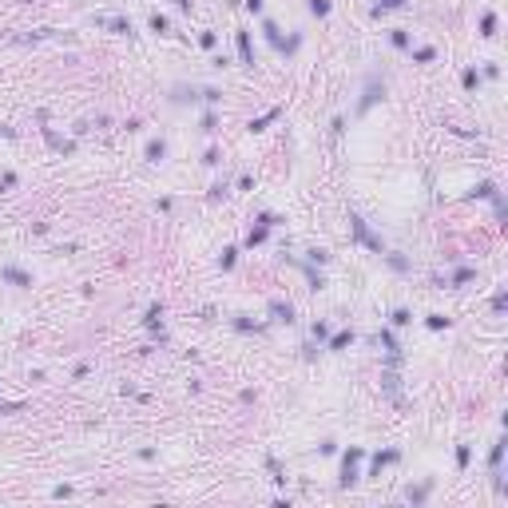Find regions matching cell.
<instances>
[{"mask_svg": "<svg viewBox=\"0 0 508 508\" xmlns=\"http://www.w3.org/2000/svg\"><path fill=\"white\" fill-rule=\"evenodd\" d=\"M362 457H366L362 449H349V453L342 457V488H349V485H357V468H353V465H357V461H362Z\"/></svg>", "mask_w": 508, "mask_h": 508, "instance_id": "cell-1", "label": "cell"}, {"mask_svg": "<svg viewBox=\"0 0 508 508\" xmlns=\"http://www.w3.org/2000/svg\"><path fill=\"white\" fill-rule=\"evenodd\" d=\"M381 96H385V83H377V80H373V83L366 87V96H362V103H357V111H369V107H373V103H377Z\"/></svg>", "mask_w": 508, "mask_h": 508, "instance_id": "cell-2", "label": "cell"}, {"mask_svg": "<svg viewBox=\"0 0 508 508\" xmlns=\"http://www.w3.org/2000/svg\"><path fill=\"white\" fill-rule=\"evenodd\" d=\"M0 278L12 282V286H32V278H28L24 270H16V266H4V270H0Z\"/></svg>", "mask_w": 508, "mask_h": 508, "instance_id": "cell-3", "label": "cell"}, {"mask_svg": "<svg viewBox=\"0 0 508 508\" xmlns=\"http://www.w3.org/2000/svg\"><path fill=\"white\" fill-rule=\"evenodd\" d=\"M238 56H243V64L254 68V56H250V32H238Z\"/></svg>", "mask_w": 508, "mask_h": 508, "instance_id": "cell-4", "label": "cell"}, {"mask_svg": "<svg viewBox=\"0 0 508 508\" xmlns=\"http://www.w3.org/2000/svg\"><path fill=\"white\" fill-rule=\"evenodd\" d=\"M270 314H274V322H294V306L290 302H270Z\"/></svg>", "mask_w": 508, "mask_h": 508, "instance_id": "cell-5", "label": "cell"}, {"mask_svg": "<svg viewBox=\"0 0 508 508\" xmlns=\"http://www.w3.org/2000/svg\"><path fill=\"white\" fill-rule=\"evenodd\" d=\"M163 155H167V143H163V139H151V143H147V159H151V163H159Z\"/></svg>", "mask_w": 508, "mask_h": 508, "instance_id": "cell-6", "label": "cell"}, {"mask_svg": "<svg viewBox=\"0 0 508 508\" xmlns=\"http://www.w3.org/2000/svg\"><path fill=\"white\" fill-rule=\"evenodd\" d=\"M111 32H119V36H131V20H123V16H115V20H103Z\"/></svg>", "mask_w": 508, "mask_h": 508, "instance_id": "cell-7", "label": "cell"}, {"mask_svg": "<svg viewBox=\"0 0 508 508\" xmlns=\"http://www.w3.org/2000/svg\"><path fill=\"white\" fill-rule=\"evenodd\" d=\"M353 342V330H342V334H334L330 342H325V349H342V345H349Z\"/></svg>", "mask_w": 508, "mask_h": 508, "instance_id": "cell-8", "label": "cell"}, {"mask_svg": "<svg viewBox=\"0 0 508 508\" xmlns=\"http://www.w3.org/2000/svg\"><path fill=\"white\" fill-rule=\"evenodd\" d=\"M393 461H397V453H393V449H389V453H377V457H373V476L381 472V465H393Z\"/></svg>", "mask_w": 508, "mask_h": 508, "instance_id": "cell-9", "label": "cell"}, {"mask_svg": "<svg viewBox=\"0 0 508 508\" xmlns=\"http://www.w3.org/2000/svg\"><path fill=\"white\" fill-rule=\"evenodd\" d=\"M262 32H266V40H270L274 48L282 44V36H278V24H274V20H266V24H262Z\"/></svg>", "mask_w": 508, "mask_h": 508, "instance_id": "cell-10", "label": "cell"}, {"mask_svg": "<svg viewBox=\"0 0 508 508\" xmlns=\"http://www.w3.org/2000/svg\"><path fill=\"white\" fill-rule=\"evenodd\" d=\"M500 461H504V441H496L492 453H488V465H492V468H500Z\"/></svg>", "mask_w": 508, "mask_h": 508, "instance_id": "cell-11", "label": "cell"}, {"mask_svg": "<svg viewBox=\"0 0 508 508\" xmlns=\"http://www.w3.org/2000/svg\"><path fill=\"white\" fill-rule=\"evenodd\" d=\"M481 32H485V36H496V16H492V12H485V20H481Z\"/></svg>", "mask_w": 508, "mask_h": 508, "instance_id": "cell-12", "label": "cell"}, {"mask_svg": "<svg viewBox=\"0 0 508 508\" xmlns=\"http://www.w3.org/2000/svg\"><path fill=\"white\" fill-rule=\"evenodd\" d=\"M159 318H163V306H151V310H147V318H143V322H147V325H151V330H155V325H159Z\"/></svg>", "mask_w": 508, "mask_h": 508, "instance_id": "cell-13", "label": "cell"}, {"mask_svg": "<svg viewBox=\"0 0 508 508\" xmlns=\"http://www.w3.org/2000/svg\"><path fill=\"white\" fill-rule=\"evenodd\" d=\"M310 12H314V16H325V12H330V0H310Z\"/></svg>", "mask_w": 508, "mask_h": 508, "instance_id": "cell-14", "label": "cell"}, {"mask_svg": "<svg viewBox=\"0 0 508 508\" xmlns=\"http://www.w3.org/2000/svg\"><path fill=\"white\" fill-rule=\"evenodd\" d=\"M385 262H389V266H393V270H409V262H405L401 254H385Z\"/></svg>", "mask_w": 508, "mask_h": 508, "instance_id": "cell-15", "label": "cell"}, {"mask_svg": "<svg viewBox=\"0 0 508 508\" xmlns=\"http://www.w3.org/2000/svg\"><path fill=\"white\" fill-rule=\"evenodd\" d=\"M393 44H397V48H409V32H405V28H393Z\"/></svg>", "mask_w": 508, "mask_h": 508, "instance_id": "cell-16", "label": "cell"}, {"mask_svg": "<svg viewBox=\"0 0 508 508\" xmlns=\"http://www.w3.org/2000/svg\"><path fill=\"white\" fill-rule=\"evenodd\" d=\"M461 83H465V87H476V83H481V76H476V68H468V72L461 76Z\"/></svg>", "mask_w": 508, "mask_h": 508, "instance_id": "cell-17", "label": "cell"}, {"mask_svg": "<svg viewBox=\"0 0 508 508\" xmlns=\"http://www.w3.org/2000/svg\"><path fill=\"white\" fill-rule=\"evenodd\" d=\"M215 127H219V115L206 111V115H203V131H215Z\"/></svg>", "mask_w": 508, "mask_h": 508, "instance_id": "cell-18", "label": "cell"}, {"mask_svg": "<svg viewBox=\"0 0 508 508\" xmlns=\"http://www.w3.org/2000/svg\"><path fill=\"white\" fill-rule=\"evenodd\" d=\"M472 278H476L472 270H457V274H453V286H465V282H472Z\"/></svg>", "mask_w": 508, "mask_h": 508, "instance_id": "cell-19", "label": "cell"}, {"mask_svg": "<svg viewBox=\"0 0 508 508\" xmlns=\"http://www.w3.org/2000/svg\"><path fill=\"white\" fill-rule=\"evenodd\" d=\"M449 325V318H441V314H429V330H445Z\"/></svg>", "mask_w": 508, "mask_h": 508, "instance_id": "cell-20", "label": "cell"}, {"mask_svg": "<svg viewBox=\"0 0 508 508\" xmlns=\"http://www.w3.org/2000/svg\"><path fill=\"white\" fill-rule=\"evenodd\" d=\"M381 345L389 349V353H397V342H393V334H389V330H381Z\"/></svg>", "mask_w": 508, "mask_h": 508, "instance_id": "cell-21", "label": "cell"}, {"mask_svg": "<svg viewBox=\"0 0 508 508\" xmlns=\"http://www.w3.org/2000/svg\"><path fill=\"white\" fill-rule=\"evenodd\" d=\"M413 318H409V310H393V325H409Z\"/></svg>", "mask_w": 508, "mask_h": 508, "instance_id": "cell-22", "label": "cell"}, {"mask_svg": "<svg viewBox=\"0 0 508 508\" xmlns=\"http://www.w3.org/2000/svg\"><path fill=\"white\" fill-rule=\"evenodd\" d=\"M468 457H472V453H468V445H461V449H457V465L465 468V465H468Z\"/></svg>", "mask_w": 508, "mask_h": 508, "instance_id": "cell-23", "label": "cell"}, {"mask_svg": "<svg viewBox=\"0 0 508 508\" xmlns=\"http://www.w3.org/2000/svg\"><path fill=\"white\" fill-rule=\"evenodd\" d=\"M203 100H206V103H219L223 96H219V87H206V92H203Z\"/></svg>", "mask_w": 508, "mask_h": 508, "instance_id": "cell-24", "label": "cell"}, {"mask_svg": "<svg viewBox=\"0 0 508 508\" xmlns=\"http://www.w3.org/2000/svg\"><path fill=\"white\" fill-rule=\"evenodd\" d=\"M314 338H330V325H325V322H314Z\"/></svg>", "mask_w": 508, "mask_h": 508, "instance_id": "cell-25", "label": "cell"}, {"mask_svg": "<svg viewBox=\"0 0 508 508\" xmlns=\"http://www.w3.org/2000/svg\"><path fill=\"white\" fill-rule=\"evenodd\" d=\"M151 28H155V32H167V20H163V16L155 12V16H151Z\"/></svg>", "mask_w": 508, "mask_h": 508, "instance_id": "cell-26", "label": "cell"}, {"mask_svg": "<svg viewBox=\"0 0 508 508\" xmlns=\"http://www.w3.org/2000/svg\"><path fill=\"white\" fill-rule=\"evenodd\" d=\"M175 4H179V8H183V12H187V8H191V0H175Z\"/></svg>", "mask_w": 508, "mask_h": 508, "instance_id": "cell-27", "label": "cell"}]
</instances>
